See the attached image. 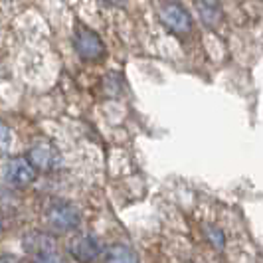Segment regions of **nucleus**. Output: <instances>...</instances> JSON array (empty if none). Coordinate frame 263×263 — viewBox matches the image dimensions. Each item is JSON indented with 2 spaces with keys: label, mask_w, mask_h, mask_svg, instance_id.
<instances>
[{
  "label": "nucleus",
  "mask_w": 263,
  "mask_h": 263,
  "mask_svg": "<svg viewBox=\"0 0 263 263\" xmlns=\"http://www.w3.org/2000/svg\"><path fill=\"white\" fill-rule=\"evenodd\" d=\"M28 160L32 162V166L36 171H53L60 166L62 157H60L58 148L50 143H36L28 151Z\"/></svg>",
  "instance_id": "nucleus-5"
},
{
  "label": "nucleus",
  "mask_w": 263,
  "mask_h": 263,
  "mask_svg": "<svg viewBox=\"0 0 263 263\" xmlns=\"http://www.w3.org/2000/svg\"><path fill=\"white\" fill-rule=\"evenodd\" d=\"M73 44H76V52L79 53V58L85 60V62H97V60H101L105 55L103 40L99 38L93 30L85 26H78Z\"/></svg>",
  "instance_id": "nucleus-2"
},
{
  "label": "nucleus",
  "mask_w": 263,
  "mask_h": 263,
  "mask_svg": "<svg viewBox=\"0 0 263 263\" xmlns=\"http://www.w3.org/2000/svg\"><path fill=\"white\" fill-rule=\"evenodd\" d=\"M8 146H10V129L0 121V153L8 151Z\"/></svg>",
  "instance_id": "nucleus-12"
},
{
  "label": "nucleus",
  "mask_w": 263,
  "mask_h": 263,
  "mask_svg": "<svg viewBox=\"0 0 263 263\" xmlns=\"http://www.w3.org/2000/svg\"><path fill=\"white\" fill-rule=\"evenodd\" d=\"M6 178H8L10 184L24 188V186H30L36 180V168L32 166V162L28 158H12L6 166Z\"/></svg>",
  "instance_id": "nucleus-6"
},
{
  "label": "nucleus",
  "mask_w": 263,
  "mask_h": 263,
  "mask_svg": "<svg viewBox=\"0 0 263 263\" xmlns=\"http://www.w3.org/2000/svg\"><path fill=\"white\" fill-rule=\"evenodd\" d=\"M204 236H206L208 243H210L214 250L224 251L226 236H224V232H222L220 228H216V226H206V228H204Z\"/></svg>",
  "instance_id": "nucleus-10"
},
{
  "label": "nucleus",
  "mask_w": 263,
  "mask_h": 263,
  "mask_svg": "<svg viewBox=\"0 0 263 263\" xmlns=\"http://www.w3.org/2000/svg\"><path fill=\"white\" fill-rule=\"evenodd\" d=\"M0 263H20L16 257H12V255H2L0 257Z\"/></svg>",
  "instance_id": "nucleus-13"
},
{
  "label": "nucleus",
  "mask_w": 263,
  "mask_h": 263,
  "mask_svg": "<svg viewBox=\"0 0 263 263\" xmlns=\"http://www.w3.org/2000/svg\"><path fill=\"white\" fill-rule=\"evenodd\" d=\"M105 263H141V259L133 248L115 243L105 251Z\"/></svg>",
  "instance_id": "nucleus-9"
},
{
  "label": "nucleus",
  "mask_w": 263,
  "mask_h": 263,
  "mask_svg": "<svg viewBox=\"0 0 263 263\" xmlns=\"http://www.w3.org/2000/svg\"><path fill=\"white\" fill-rule=\"evenodd\" d=\"M22 243H24V250H26L32 257L38 255V253H44V251L58 250V248H55V239H53L52 236H48V234H40V232H32V234L24 236Z\"/></svg>",
  "instance_id": "nucleus-7"
},
{
  "label": "nucleus",
  "mask_w": 263,
  "mask_h": 263,
  "mask_svg": "<svg viewBox=\"0 0 263 263\" xmlns=\"http://www.w3.org/2000/svg\"><path fill=\"white\" fill-rule=\"evenodd\" d=\"M196 8H198V14H200V20L206 26H218L222 22V18H224L220 4L214 2V0H198Z\"/></svg>",
  "instance_id": "nucleus-8"
},
{
  "label": "nucleus",
  "mask_w": 263,
  "mask_h": 263,
  "mask_svg": "<svg viewBox=\"0 0 263 263\" xmlns=\"http://www.w3.org/2000/svg\"><path fill=\"white\" fill-rule=\"evenodd\" d=\"M46 220L48 226L55 232H71L79 226V212L76 206H71L69 202H53L46 212Z\"/></svg>",
  "instance_id": "nucleus-1"
},
{
  "label": "nucleus",
  "mask_w": 263,
  "mask_h": 263,
  "mask_svg": "<svg viewBox=\"0 0 263 263\" xmlns=\"http://www.w3.org/2000/svg\"><path fill=\"white\" fill-rule=\"evenodd\" d=\"M0 228H2V224H0Z\"/></svg>",
  "instance_id": "nucleus-14"
},
{
  "label": "nucleus",
  "mask_w": 263,
  "mask_h": 263,
  "mask_svg": "<svg viewBox=\"0 0 263 263\" xmlns=\"http://www.w3.org/2000/svg\"><path fill=\"white\" fill-rule=\"evenodd\" d=\"M160 20L164 26H168L176 34H188L192 30V16L188 14L184 6L168 2L160 8Z\"/></svg>",
  "instance_id": "nucleus-4"
},
{
  "label": "nucleus",
  "mask_w": 263,
  "mask_h": 263,
  "mask_svg": "<svg viewBox=\"0 0 263 263\" xmlns=\"http://www.w3.org/2000/svg\"><path fill=\"white\" fill-rule=\"evenodd\" d=\"M67 250H69V255H71L78 263L97 261V259L101 257V253H103L101 243H99L93 236H89V234L76 236L71 241H69Z\"/></svg>",
  "instance_id": "nucleus-3"
},
{
  "label": "nucleus",
  "mask_w": 263,
  "mask_h": 263,
  "mask_svg": "<svg viewBox=\"0 0 263 263\" xmlns=\"http://www.w3.org/2000/svg\"><path fill=\"white\" fill-rule=\"evenodd\" d=\"M32 259H34L32 263H66V259H64V255H62V253H60L58 250L38 253V255H34Z\"/></svg>",
  "instance_id": "nucleus-11"
}]
</instances>
